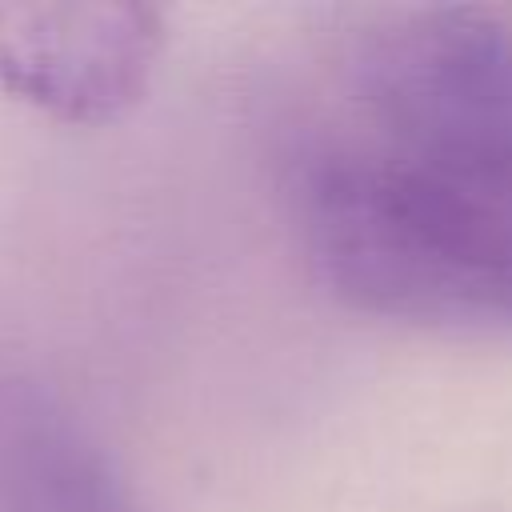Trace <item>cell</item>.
I'll list each match as a JSON object with an SVG mask.
<instances>
[{"instance_id":"cell-3","label":"cell","mask_w":512,"mask_h":512,"mask_svg":"<svg viewBox=\"0 0 512 512\" xmlns=\"http://www.w3.org/2000/svg\"><path fill=\"white\" fill-rule=\"evenodd\" d=\"M164 40L152 4H0V88L60 124L100 128L148 96Z\"/></svg>"},{"instance_id":"cell-2","label":"cell","mask_w":512,"mask_h":512,"mask_svg":"<svg viewBox=\"0 0 512 512\" xmlns=\"http://www.w3.org/2000/svg\"><path fill=\"white\" fill-rule=\"evenodd\" d=\"M348 88L372 152L440 164H512V24L488 8H396L348 48Z\"/></svg>"},{"instance_id":"cell-4","label":"cell","mask_w":512,"mask_h":512,"mask_svg":"<svg viewBox=\"0 0 512 512\" xmlns=\"http://www.w3.org/2000/svg\"><path fill=\"white\" fill-rule=\"evenodd\" d=\"M0 512H144L88 424L12 368H0Z\"/></svg>"},{"instance_id":"cell-1","label":"cell","mask_w":512,"mask_h":512,"mask_svg":"<svg viewBox=\"0 0 512 512\" xmlns=\"http://www.w3.org/2000/svg\"><path fill=\"white\" fill-rule=\"evenodd\" d=\"M352 268L380 320L512 328V164L384 160L356 208Z\"/></svg>"}]
</instances>
